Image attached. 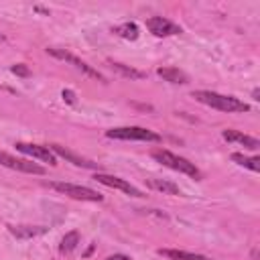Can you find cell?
Masks as SVG:
<instances>
[{
  "label": "cell",
  "instance_id": "obj_13",
  "mask_svg": "<svg viewBox=\"0 0 260 260\" xmlns=\"http://www.w3.org/2000/svg\"><path fill=\"white\" fill-rule=\"evenodd\" d=\"M146 185L154 191H160V193H167V195H181V189L179 185L171 183V181H165V179H146Z\"/></svg>",
  "mask_w": 260,
  "mask_h": 260
},
{
  "label": "cell",
  "instance_id": "obj_11",
  "mask_svg": "<svg viewBox=\"0 0 260 260\" xmlns=\"http://www.w3.org/2000/svg\"><path fill=\"white\" fill-rule=\"evenodd\" d=\"M221 136H223L228 142L242 144L244 148H250V150H258V148H260V142H258L254 136H248V134H244V132H240V130H232V128H228V130L221 132Z\"/></svg>",
  "mask_w": 260,
  "mask_h": 260
},
{
  "label": "cell",
  "instance_id": "obj_20",
  "mask_svg": "<svg viewBox=\"0 0 260 260\" xmlns=\"http://www.w3.org/2000/svg\"><path fill=\"white\" fill-rule=\"evenodd\" d=\"M12 73H16V75H22V77H26V75H30V69L24 65V63H18V65H12Z\"/></svg>",
  "mask_w": 260,
  "mask_h": 260
},
{
  "label": "cell",
  "instance_id": "obj_7",
  "mask_svg": "<svg viewBox=\"0 0 260 260\" xmlns=\"http://www.w3.org/2000/svg\"><path fill=\"white\" fill-rule=\"evenodd\" d=\"M93 179H95L98 183L106 185V187L120 189V191H124V193L132 195V197H144V193H142L138 187H134L132 183H128L126 179H120V177H114V175H106V173H95V177H93Z\"/></svg>",
  "mask_w": 260,
  "mask_h": 260
},
{
  "label": "cell",
  "instance_id": "obj_23",
  "mask_svg": "<svg viewBox=\"0 0 260 260\" xmlns=\"http://www.w3.org/2000/svg\"><path fill=\"white\" fill-rule=\"evenodd\" d=\"M252 95H254V100H260V98H258V95H260V91H258V89H254V91H252Z\"/></svg>",
  "mask_w": 260,
  "mask_h": 260
},
{
  "label": "cell",
  "instance_id": "obj_16",
  "mask_svg": "<svg viewBox=\"0 0 260 260\" xmlns=\"http://www.w3.org/2000/svg\"><path fill=\"white\" fill-rule=\"evenodd\" d=\"M112 32H116L118 37H122V39H126V41H136L138 39V26L134 24V22H124V24H120V26H114L112 28Z\"/></svg>",
  "mask_w": 260,
  "mask_h": 260
},
{
  "label": "cell",
  "instance_id": "obj_1",
  "mask_svg": "<svg viewBox=\"0 0 260 260\" xmlns=\"http://www.w3.org/2000/svg\"><path fill=\"white\" fill-rule=\"evenodd\" d=\"M193 98L209 108H215L219 112H248L250 106L234 95H223L217 91H207V89H197L193 91Z\"/></svg>",
  "mask_w": 260,
  "mask_h": 260
},
{
  "label": "cell",
  "instance_id": "obj_14",
  "mask_svg": "<svg viewBox=\"0 0 260 260\" xmlns=\"http://www.w3.org/2000/svg\"><path fill=\"white\" fill-rule=\"evenodd\" d=\"M47 232V228L43 225H10V234L16 238H35V236H43Z\"/></svg>",
  "mask_w": 260,
  "mask_h": 260
},
{
  "label": "cell",
  "instance_id": "obj_2",
  "mask_svg": "<svg viewBox=\"0 0 260 260\" xmlns=\"http://www.w3.org/2000/svg\"><path fill=\"white\" fill-rule=\"evenodd\" d=\"M152 158H154V160H158L160 165H165V167L173 169V171H179V173L189 175V177H193V179H201V171H199L193 162H189V160H187V158H183V156L173 154L171 150L156 148V150H152Z\"/></svg>",
  "mask_w": 260,
  "mask_h": 260
},
{
  "label": "cell",
  "instance_id": "obj_10",
  "mask_svg": "<svg viewBox=\"0 0 260 260\" xmlns=\"http://www.w3.org/2000/svg\"><path fill=\"white\" fill-rule=\"evenodd\" d=\"M49 148H51V152H53L55 156H63L65 160L73 162L75 167H81V169H95V167H98L93 160H89V158H85V156H81V154H77V152L69 150L67 146H61V144H51Z\"/></svg>",
  "mask_w": 260,
  "mask_h": 260
},
{
  "label": "cell",
  "instance_id": "obj_22",
  "mask_svg": "<svg viewBox=\"0 0 260 260\" xmlns=\"http://www.w3.org/2000/svg\"><path fill=\"white\" fill-rule=\"evenodd\" d=\"M106 260H130V256H126V254H114V256H108Z\"/></svg>",
  "mask_w": 260,
  "mask_h": 260
},
{
  "label": "cell",
  "instance_id": "obj_15",
  "mask_svg": "<svg viewBox=\"0 0 260 260\" xmlns=\"http://www.w3.org/2000/svg\"><path fill=\"white\" fill-rule=\"evenodd\" d=\"M156 73H158V77H162L165 81H171V83H187L189 81L187 75L177 67H158Z\"/></svg>",
  "mask_w": 260,
  "mask_h": 260
},
{
  "label": "cell",
  "instance_id": "obj_3",
  "mask_svg": "<svg viewBox=\"0 0 260 260\" xmlns=\"http://www.w3.org/2000/svg\"><path fill=\"white\" fill-rule=\"evenodd\" d=\"M108 138L114 140H144V142H158L160 136L148 128L142 126H122V128H112L106 132Z\"/></svg>",
  "mask_w": 260,
  "mask_h": 260
},
{
  "label": "cell",
  "instance_id": "obj_12",
  "mask_svg": "<svg viewBox=\"0 0 260 260\" xmlns=\"http://www.w3.org/2000/svg\"><path fill=\"white\" fill-rule=\"evenodd\" d=\"M158 254L165 256V258H169V260H211V258L201 256V254H191V252H185V250H173V248H160Z\"/></svg>",
  "mask_w": 260,
  "mask_h": 260
},
{
  "label": "cell",
  "instance_id": "obj_5",
  "mask_svg": "<svg viewBox=\"0 0 260 260\" xmlns=\"http://www.w3.org/2000/svg\"><path fill=\"white\" fill-rule=\"evenodd\" d=\"M51 189L71 197V199H79V201H102L104 195H100L98 191L89 189V187H81V185H73V183H63V181H53L49 183Z\"/></svg>",
  "mask_w": 260,
  "mask_h": 260
},
{
  "label": "cell",
  "instance_id": "obj_17",
  "mask_svg": "<svg viewBox=\"0 0 260 260\" xmlns=\"http://www.w3.org/2000/svg\"><path fill=\"white\" fill-rule=\"evenodd\" d=\"M232 160L238 162V165H242V167H246V169H250V171H254V173L260 171V158L258 156H244L240 152H234L232 154Z\"/></svg>",
  "mask_w": 260,
  "mask_h": 260
},
{
  "label": "cell",
  "instance_id": "obj_4",
  "mask_svg": "<svg viewBox=\"0 0 260 260\" xmlns=\"http://www.w3.org/2000/svg\"><path fill=\"white\" fill-rule=\"evenodd\" d=\"M47 53H49V55H53L55 59H61V61H65V63H69V65H73L75 69L83 71L87 77H93V79H98V81L106 83V77H104L98 69H93L91 65H87L85 61H81V59H79V57H75L73 53H69V51H65V49H59V47H47Z\"/></svg>",
  "mask_w": 260,
  "mask_h": 260
},
{
  "label": "cell",
  "instance_id": "obj_19",
  "mask_svg": "<svg viewBox=\"0 0 260 260\" xmlns=\"http://www.w3.org/2000/svg\"><path fill=\"white\" fill-rule=\"evenodd\" d=\"M77 244H79V234H77V232H67V234L63 236V240H61L59 250H61L63 254H69V252H73V250L77 248Z\"/></svg>",
  "mask_w": 260,
  "mask_h": 260
},
{
  "label": "cell",
  "instance_id": "obj_9",
  "mask_svg": "<svg viewBox=\"0 0 260 260\" xmlns=\"http://www.w3.org/2000/svg\"><path fill=\"white\" fill-rule=\"evenodd\" d=\"M146 26L154 37H171V35H179L181 32V26L175 24L173 20L165 18V16H150L146 20Z\"/></svg>",
  "mask_w": 260,
  "mask_h": 260
},
{
  "label": "cell",
  "instance_id": "obj_8",
  "mask_svg": "<svg viewBox=\"0 0 260 260\" xmlns=\"http://www.w3.org/2000/svg\"><path fill=\"white\" fill-rule=\"evenodd\" d=\"M14 146H16V150H20V152H22V154H26V156H32V158H37V160L49 162L51 167H55V165H57V156L51 152V148H49V146L28 144V142H16Z\"/></svg>",
  "mask_w": 260,
  "mask_h": 260
},
{
  "label": "cell",
  "instance_id": "obj_18",
  "mask_svg": "<svg viewBox=\"0 0 260 260\" xmlns=\"http://www.w3.org/2000/svg\"><path fill=\"white\" fill-rule=\"evenodd\" d=\"M110 65L116 69V71H120L122 75H126V77H130V79H144L146 77V73L144 71H138V69H132V67H128V65H124V63H118V61H110Z\"/></svg>",
  "mask_w": 260,
  "mask_h": 260
},
{
  "label": "cell",
  "instance_id": "obj_21",
  "mask_svg": "<svg viewBox=\"0 0 260 260\" xmlns=\"http://www.w3.org/2000/svg\"><path fill=\"white\" fill-rule=\"evenodd\" d=\"M61 95H63V100H65L67 104H73V102H75V93H73L71 89H63V93H61Z\"/></svg>",
  "mask_w": 260,
  "mask_h": 260
},
{
  "label": "cell",
  "instance_id": "obj_6",
  "mask_svg": "<svg viewBox=\"0 0 260 260\" xmlns=\"http://www.w3.org/2000/svg\"><path fill=\"white\" fill-rule=\"evenodd\" d=\"M0 165L2 167H8L12 171H20V173H30V175H45V167L37 165V162H30V160H24V158H16L12 154H8L6 150L0 148Z\"/></svg>",
  "mask_w": 260,
  "mask_h": 260
}]
</instances>
